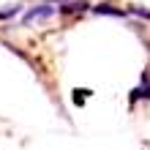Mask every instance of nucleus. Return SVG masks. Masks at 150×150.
Masks as SVG:
<instances>
[{
  "instance_id": "obj_4",
  "label": "nucleus",
  "mask_w": 150,
  "mask_h": 150,
  "mask_svg": "<svg viewBox=\"0 0 150 150\" xmlns=\"http://www.w3.org/2000/svg\"><path fill=\"white\" fill-rule=\"evenodd\" d=\"M139 96H145V98H150V71L145 74V79H142V87L137 90Z\"/></svg>"
},
{
  "instance_id": "obj_1",
  "label": "nucleus",
  "mask_w": 150,
  "mask_h": 150,
  "mask_svg": "<svg viewBox=\"0 0 150 150\" xmlns=\"http://www.w3.org/2000/svg\"><path fill=\"white\" fill-rule=\"evenodd\" d=\"M52 14H57V6H49V3H41V6H33L28 14H25V25H33V22H41V19H49Z\"/></svg>"
},
{
  "instance_id": "obj_3",
  "label": "nucleus",
  "mask_w": 150,
  "mask_h": 150,
  "mask_svg": "<svg viewBox=\"0 0 150 150\" xmlns=\"http://www.w3.org/2000/svg\"><path fill=\"white\" fill-rule=\"evenodd\" d=\"M22 11V6L16 3V6H8V8H0V19H6V16H14V14H19Z\"/></svg>"
},
{
  "instance_id": "obj_2",
  "label": "nucleus",
  "mask_w": 150,
  "mask_h": 150,
  "mask_svg": "<svg viewBox=\"0 0 150 150\" xmlns=\"http://www.w3.org/2000/svg\"><path fill=\"white\" fill-rule=\"evenodd\" d=\"M96 14H112V16H123V8H112L107 3H101V6H96Z\"/></svg>"
}]
</instances>
